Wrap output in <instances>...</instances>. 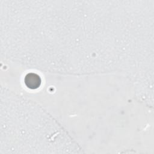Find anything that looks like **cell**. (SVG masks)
I'll return each instance as SVG.
<instances>
[{
    "mask_svg": "<svg viewBox=\"0 0 154 154\" xmlns=\"http://www.w3.org/2000/svg\"><path fill=\"white\" fill-rule=\"evenodd\" d=\"M26 86L32 89L38 88L41 83L40 77L34 73H29L26 75L25 79Z\"/></svg>",
    "mask_w": 154,
    "mask_h": 154,
    "instance_id": "cell-1",
    "label": "cell"
}]
</instances>
